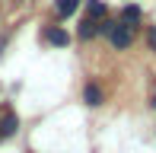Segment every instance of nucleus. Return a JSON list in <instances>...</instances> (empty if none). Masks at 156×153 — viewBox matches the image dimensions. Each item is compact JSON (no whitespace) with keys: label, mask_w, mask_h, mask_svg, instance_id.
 Segmentation results:
<instances>
[{"label":"nucleus","mask_w":156,"mask_h":153,"mask_svg":"<svg viewBox=\"0 0 156 153\" xmlns=\"http://www.w3.org/2000/svg\"><path fill=\"white\" fill-rule=\"evenodd\" d=\"M105 35L112 38L115 48H127L134 41V26H124V23H108V32Z\"/></svg>","instance_id":"1"},{"label":"nucleus","mask_w":156,"mask_h":153,"mask_svg":"<svg viewBox=\"0 0 156 153\" xmlns=\"http://www.w3.org/2000/svg\"><path fill=\"white\" fill-rule=\"evenodd\" d=\"M19 128V118L13 109H3V115H0V137H13Z\"/></svg>","instance_id":"2"},{"label":"nucleus","mask_w":156,"mask_h":153,"mask_svg":"<svg viewBox=\"0 0 156 153\" xmlns=\"http://www.w3.org/2000/svg\"><path fill=\"white\" fill-rule=\"evenodd\" d=\"M76 6H80V0H58V3H54V10H58V16L64 19V16H73Z\"/></svg>","instance_id":"3"},{"label":"nucleus","mask_w":156,"mask_h":153,"mask_svg":"<svg viewBox=\"0 0 156 153\" xmlns=\"http://www.w3.org/2000/svg\"><path fill=\"white\" fill-rule=\"evenodd\" d=\"M93 35H99V19H83L80 23V38H93Z\"/></svg>","instance_id":"4"},{"label":"nucleus","mask_w":156,"mask_h":153,"mask_svg":"<svg viewBox=\"0 0 156 153\" xmlns=\"http://www.w3.org/2000/svg\"><path fill=\"white\" fill-rule=\"evenodd\" d=\"M48 41H51V45H67V41H70V35H67V32H64V29H58V26H54V29H48Z\"/></svg>","instance_id":"5"},{"label":"nucleus","mask_w":156,"mask_h":153,"mask_svg":"<svg viewBox=\"0 0 156 153\" xmlns=\"http://www.w3.org/2000/svg\"><path fill=\"white\" fill-rule=\"evenodd\" d=\"M86 105H102V89H99L96 83L86 86Z\"/></svg>","instance_id":"6"},{"label":"nucleus","mask_w":156,"mask_h":153,"mask_svg":"<svg viewBox=\"0 0 156 153\" xmlns=\"http://www.w3.org/2000/svg\"><path fill=\"white\" fill-rule=\"evenodd\" d=\"M137 19H140V6H124V10H121V23L124 26H131V23H137Z\"/></svg>","instance_id":"7"},{"label":"nucleus","mask_w":156,"mask_h":153,"mask_svg":"<svg viewBox=\"0 0 156 153\" xmlns=\"http://www.w3.org/2000/svg\"><path fill=\"white\" fill-rule=\"evenodd\" d=\"M89 19H105V3L102 0H89Z\"/></svg>","instance_id":"8"},{"label":"nucleus","mask_w":156,"mask_h":153,"mask_svg":"<svg viewBox=\"0 0 156 153\" xmlns=\"http://www.w3.org/2000/svg\"><path fill=\"white\" fill-rule=\"evenodd\" d=\"M147 41H150V48H153V51H156V26H153L150 32H147Z\"/></svg>","instance_id":"9"},{"label":"nucleus","mask_w":156,"mask_h":153,"mask_svg":"<svg viewBox=\"0 0 156 153\" xmlns=\"http://www.w3.org/2000/svg\"><path fill=\"white\" fill-rule=\"evenodd\" d=\"M150 105L156 109V86H153V93H150Z\"/></svg>","instance_id":"10"}]
</instances>
